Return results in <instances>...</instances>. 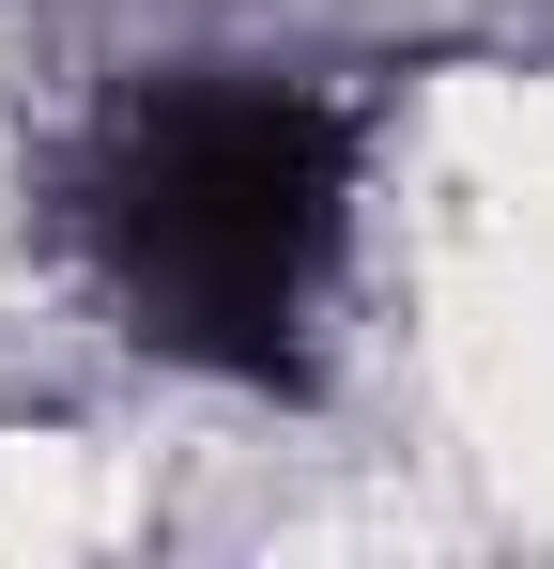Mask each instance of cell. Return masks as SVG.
<instances>
[{"label": "cell", "instance_id": "6da1fadb", "mask_svg": "<svg viewBox=\"0 0 554 569\" xmlns=\"http://www.w3.org/2000/svg\"><path fill=\"white\" fill-rule=\"evenodd\" d=\"M355 231V123L293 78H155L78 154L108 308L185 370H293Z\"/></svg>", "mask_w": 554, "mask_h": 569}]
</instances>
